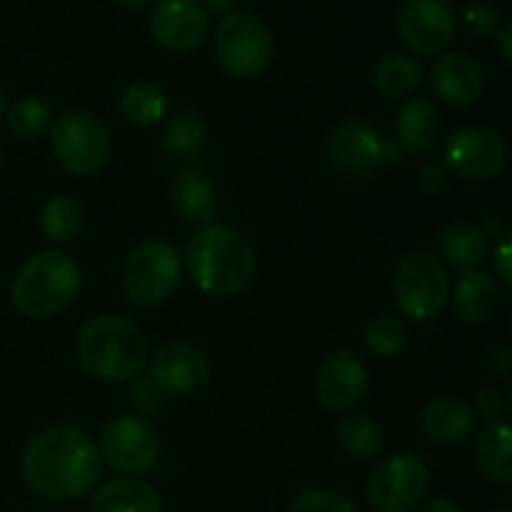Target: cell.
I'll return each instance as SVG.
<instances>
[{
  "label": "cell",
  "mask_w": 512,
  "mask_h": 512,
  "mask_svg": "<svg viewBox=\"0 0 512 512\" xmlns=\"http://www.w3.org/2000/svg\"><path fill=\"white\" fill-rule=\"evenodd\" d=\"M328 158L338 173L348 175V178H360V175H368L375 165L400 163L403 145L395 140H385L368 123L348 120L330 133Z\"/></svg>",
  "instance_id": "30bf717a"
},
{
  "label": "cell",
  "mask_w": 512,
  "mask_h": 512,
  "mask_svg": "<svg viewBox=\"0 0 512 512\" xmlns=\"http://www.w3.org/2000/svg\"><path fill=\"white\" fill-rule=\"evenodd\" d=\"M498 298L500 290L495 278H490L483 270H465V275L455 285L453 308L465 323H485L498 308Z\"/></svg>",
  "instance_id": "44dd1931"
},
{
  "label": "cell",
  "mask_w": 512,
  "mask_h": 512,
  "mask_svg": "<svg viewBox=\"0 0 512 512\" xmlns=\"http://www.w3.org/2000/svg\"><path fill=\"white\" fill-rule=\"evenodd\" d=\"M475 463L480 473L493 483H512V425L493 423L485 425L475 440Z\"/></svg>",
  "instance_id": "7402d4cb"
},
{
  "label": "cell",
  "mask_w": 512,
  "mask_h": 512,
  "mask_svg": "<svg viewBox=\"0 0 512 512\" xmlns=\"http://www.w3.org/2000/svg\"><path fill=\"white\" fill-rule=\"evenodd\" d=\"M415 512H463L458 508V503H453L450 498H428L418 505Z\"/></svg>",
  "instance_id": "f35d334b"
},
{
  "label": "cell",
  "mask_w": 512,
  "mask_h": 512,
  "mask_svg": "<svg viewBox=\"0 0 512 512\" xmlns=\"http://www.w3.org/2000/svg\"><path fill=\"white\" fill-rule=\"evenodd\" d=\"M288 512H360V510L353 500L335 493V490L310 488V490H303V493L290 503Z\"/></svg>",
  "instance_id": "1f68e13d"
},
{
  "label": "cell",
  "mask_w": 512,
  "mask_h": 512,
  "mask_svg": "<svg viewBox=\"0 0 512 512\" xmlns=\"http://www.w3.org/2000/svg\"><path fill=\"white\" fill-rule=\"evenodd\" d=\"M80 365L105 383L133 380L148 363V340L123 315H95L75 340Z\"/></svg>",
  "instance_id": "3957f363"
},
{
  "label": "cell",
  "mask_w": 512,
  "mask_h": 512,
  "mask_svg": "<svg viewBox=\"0 0 512 512\" xmlns=\"http://www.w3.org/2000/svg\"><path fill=\"white\" fill-rule=\"evenodd\" d=\"M205 135L208 128L203 118L195 110H180L165 123L163 145L175 155H193L205 143Z\"/></svg>",
  "instance_id": "4dcf8cb0"
},
{
  "label": "cell",
  "mask_w": 512,
  "mask_h": 512,
  "mask_svg": "<svg viewBox=\"0 0 512 512\" xmlns=\"http://www.w3.org/2000/svg\"><path fill=\"white\" fill-rule=\"evenodd\" d=\"M0 160H3V155H0Z\"/></svg>",
  "instance_id": "bcb514c9"
},
{
  "label": "cell",
  "mask_w": 512,
  "mask_h": 512,
  "mask_svg": "<svg viewBox=\"0 0 512 512\" xmlns=\"http://www.w3.org/2000/svg\"><path fill=\"white\" fill-rule=\"evenodd\" d=\"M338 438L355 458H375L383 448V430L370 415L350 413L340 420Z\"/></svg>",
  "instance_id": "83f0119b"
},
{
  "label": "cell",
  "mask_w": 512,
  "mask_h": 512,
  "mask_svg": "<svg viewBox=\"0 0 512 512\" xmlns=\"http://www.w3.org/2000/svg\"><path fill=\"white\" fill-rule=\"evenodd\" d=\"M418 188L428 195H440L448 188V168L440 163H428L418 173Z\"/></svg>",
  "instance_id": "836d02e7"
},
{
  "label": "cell",
  "mask_w": 512,
  "mask_h": 512,
  "mask_svg": "<svg viewBox=\"0 0 512 512\" xmlns=\"http://www.w3.org/2000/svg\"><path fill=\"white\" fill-rule=\"evenodd\" d=\"M445 168L465 180H485L500 173L508 160V145L503 135L490 128L455 130L445 140Z\"/></svg>",
  "instance_id": "4fadbf2b"
},
{
  "label": "cell",
  "mask_w": 512,
  "mask_h": 512,
  "mask_svg": "<svg viewBox=\"0 0 512 512\" xmlns=\"http://www.w3.org/2000/svg\"><path fill=\"white\" fill-rule=\"evenodd\" d=\"M493 512H512V510H493Z\"/></svg>",
  "instance_id": "f6af8a7d"
},
{
  "label": "cell",
  "mask_w": 512,
  "mask_h": 512,
  "mask_svg": "<svg viewBox=\"0 0 512 512\" xmlns=\"http://www.w3.org/2000/svg\"><path fill=\"white\" fill-rule=\"evenodd\" d=\"M103 473L93 438L75 425H50L25 445L20 475L45 500H75L90 493Z\"/></svg>",
  "instance_id": "6da1fadb"
},
{
  "label": "cell",
  "mask_w": 512,
  "mask_h": 512,
  "mask_svg": "<svg viewBox=\"0 0 512 512\" xmlns=\"http://www.w3.org/2000/svg\"><path fill=\"white\" fill-rule=\"evenodd\" d=\"M368 390V370L350 350H338L315 373V398L330 413H350Z\"/></svg>",
  "instance_id": "9a60e30c"
},
{
  "label": "cell",
  "mask_w": 512,
  "mask_h": 512,
  "mask_svg": "<svg viewBox=\"0 0 512 512\" xmlns=\"http://www.w3.org/2000/svg\"><path fill=\"white\" fill-rule=\"evenodd\" d=\"M483 68L478 60L465 50H450L438 58L433 65V88L438 98H443L448 105L465 108L473 105L483 93Z\"/></svg>",
  "instance_id": "e0dca14e"
},
{
  "label": "cell",
  "mask_w": 512,
  "mask_h": 512,
  "mask_svg": "<svg viewBox=\"0 0 512 512\" xmlns=\"http://www.w3.org/2000/svg\"><path fill=\"white\" fill-rule=\"evenodd\" d=\"M170 203L188 223H208L215 210V188L198 168H183L170 180Z\"/></svg>",
  "instance_id": "d6986e66"
},
{
  "label": "cell",
  "mask_w": 512,
  "mask_h": 512,
  "mask_svg": "<svg viewBox=\"0 0 512 512\" xmlns=\"http://www.w3.org/2000/svg\"><path fill=\"white\" fill-rule=\"evenodd\" d=\"M50 148L68 173L93 175L108 158L110 133L98 115L73 110L53 120Z\"/></svg>",
  "instance_id": "52a82bcc"
},
{
  "label": "cell",
  "mask_w": 512,
  "mask_h": 512,
  "mask_svg": "<svg viewBox=\"0 0 512 512\" xmlns=\"http://www.w3.org/2000/svg\"><path fill=\"white\" fill-rule=\"evenodd\" d=\"M180 258L165 240H148L130 253L123 268V290L130 303L155 308L178 288Z\"/></svg>",
  "instance_id": "ba28073f"
},
{
  "label": "cell",
  "mask_w": 512,
  "mask_h": 512,
  "mask_svg": "<svg viewBox=\"0 0 512 512\" xmlns=\"http://www.w3.org/2000/svg\"><path fill=\"white\" fill-rule=\"evenodd\" d=\"M485 368L493 375H508L512 373V348L508 345H495L485 355Z\"/></svg>",
  "instance_id": "74e56055"
},
{
  "label": "cell",
  "mask_w": 512,
  "mask_h": 512,
  "mask_svg": "<svg viewBox=\"0 0 512 512\" xmlns=\"http://www.w3.org/2000/svg\"><path fill=\"white\" fill-rule=\"evenodd\" d=\"M185 265L193 283L213 298H230L250 285L255 278L253 245L233 228L203 223L185 248Z\"/></svg>",
  "instance_id": "7a4b0ae2"
},
{
  "label": "cell",
  "mask_w": 512,
  "mask_h": 512,
  "mask_svg": "<svg viewBox=\"0 0 512 512\" xmlns=\"http://www.w3.org/2000/svg\"><path fill=\"white\" fill-rule=\"evenodd\" d=\"M505 405H508V410L512 413V383H510V388H508V395H505Z\"/></svg>",
  "instance_id": "7bdbcfd3"
},
{
  "label": "cell",
  "mask_w": 512,
  "mask_h": 512,
  "mask_svg": "<svg viewBox=\"0 0 512 512\" xmlns=\"http://www.w3.org/2000/svg\"><path fill=\"white\" fill-rule=\"evenodd\" d=\"M498 45H500V53H503V58L512 65V20L505 25V28H500Z\"/></svg>",
  "instance_id": "ab89813d"
},
{
  "label": "cell",
  "mask_w": 512,
  "mask_h": 512,
  "mask_svg": "<svg viewBox=\"0 0 512 512\" xmlns=\"http://www.w3.org/2000/svg\"><path fill=\"white\" fill-rule=\"evenodd\" d=\"M85 205L73 195H55L43 205L40 213V230L50 243H73L85 228Z\"/></svg>",
  "instance_id": "d4e9b609"
},
{
  "label": "cell",
  "mask_w": 512,
  "mask_h": 512,
  "mask_svg": "<svg viewBox=\"0 0 512 512\" xmlns=\"http://www.w3.org/2000/svg\"><path fill=\"white\" fill-rule=\"evenodd\" d=\"M425 435L433 443L443 445H460L473 435L475 430V413L468 403L458 398H440L433 400L428 408L423 410Z\"/></svg>",
  "instance_id": "ac0fdd59"
},
{
  "label": "cell",
  "mask_w": 512,
  "mask_h": 512,
  "mask_svg": "<svg viewBox=\"0 0 512 512\" xmlns=\"http://www.w3.org/2000/svg\"><path fill=\"white\" fill-rule=\"evenodd\" d=\"M408 340V325L400 318H393V315H380V318H373L365 325L363 343L368 348V353L375 355V358H395L398 353H403Z\"/></svg>",
  "instance_id": "f546056e"
},
{
  "label": "cell",
  "mask_w": 512,
  "mask_h": 512,
  "mask_svg": "<svg viewBox=\"0 0 512 512\" xmlns=\"http://www.w3.org/2000/svg\"><path fill=\"white\" fill-rule=\"evenodd\" d=\"M405 48L418 55H438L453 43L455 13L448 0H405L395 15Z\"/></svg>",
  "instance_id": "7c38bea8"
},
{
  "label": "cell",
  "mask_w": 512,
  "mask_h": 512,
  "mask_svg": "<svg viewBox=\"0 0 512 512\" xmlns=\"http://www.w3.org/2000/svg\"><path fill=\"white\" fill-rule=\"evenodd\" d=\"M3 113H5V93L0 90V118H3Z\"/></svg>",
  "instance_id": "ee69618b"
},
{
  "label": "cell",
  "mask_w": 512,
  "mask_h": 512,
  "mask_svg": "<svg viewBox=\"0 0 512 512\" xmlns=\"http://www.w3.org/2000/svg\"><path fill=\"white\" fill-rule=\"evenodd\" d=\"M240 0H203V8L215 10V13H230Z\"/></svg>",
  "instance_id": "60d3db41"
},
{
  "label": "cell",
  "mask_w": 512,
  "mask_h": 512,
  "mask_svg": "<svg viewBox=\"0 0 512 512\" xmlns=\"http://www.w3.org/2000/svg\"><path fill=\"white\" fill-rule=\"evenodd\" d=\"M395 130L403 148L420 153L435 143L440 133V113L428 98H408L395 118Z\"/></svg>",
  "instance_id": "603a6c76"
},
{
  "label": "cell",
  "mask_w": 512,
  "mask_h": 512,
  "mask_svg": "<svg viewBox=\"0 0 512 512\" xmlns=\"http://www.w3.org/2000/svg\"><path fill=\"white\" fill-rule=\"evenodd\" d=\"M80 293V270L63 250H40L30 255L10 285V303L33 320L53 318L75 303Z\"/></svg>",
  "instance_id": "277c9868"
},
{
  "label": "cell",
  "mask_w": 512,
  "mask_h": 512,
  "mask_svg": "<svg viewBox=\"0 0 512 512\" xmlns=\"http://www.w3.org/2000/svg\"><path fill=\"white\" fill-rule=\"evenodd\" d=\"M168 110V95L160 85L150 83V80H135L120 95V113L128 123L148 128L158 120L165 118Z\"/></svg>",
  "instance_id": "484cf974"
},
{
  "label": "cell",
  "mask_w": 512,
  "mask_h": 512,
  "mask_svg": "<svg viewBox=\"0 0 512 512\" xmlns=\"http://www.w3.org/2000/svg\"><path fill=\"white\" fill-rule=\"evenodd\" d=\"M133 403L143 410H158L163 405V390L153 383V380H143V383L133 385Z\"/></svg>",
  "instance_id": "8d00e7d4"
},
{
  "label": "cell",
  "mask_w": 512,
  "mask_h": 512,
  "mask_svg": "<svg viewBox=\"0 0 512 512\" xmlns=\"http://www.w3.org/2000/svg\"><path fill=\"white\" fill-rule=\"evenodd\" d=\"M428 465L413 453L385 458L370 473L368 500L378 512H410L428 490Z\"/></svg>",
  "instance_id": "8fae6325"
},
{
  "label": "cell",
  "mask_w": 512,
  "mask_h": 512,
  "mask_svg": "<svg viewBox=\"0 0 512 512\" xmlns=\"http://www.w3.org/2000/svg\"><path fill=\"white\" fill-rule=\"evenodd\" d=\"M438 250L453 268L473 270L485 258L488 238L483 228L470 220H453L438 233Z\"/></svg>",
  "instance_id": "cb8c5ba5"
},
{
  "label": "cell",
  "mask_w": 512,
  "mask_h": 512,
  "mask_svg": "<svg viewBox=\"0 0 512 512\" xmlns=\"http://www.w3.org/2000/svg\"><path fill=\"white\" fill-rule=\"evenodd\" d=\"M208 30V10L200 0H158L150 13V33L170 53L200 48Z\"/></svg>",
  "instance_id": "5bb4252c"
},
{
  "label": "cell",
  "mask_w": 512,
  "mask_h": 512,
  "mask_svg": "<svg viewBox=\"0 0 512 512\" xmlns=\"http://www.w3.org/2000/svg\"><path fill=\"white\" fill-rule=\"evenodd\" d=\"M5 123L10 133L18 138H35L53 123V105L35 95H25L5 110Z\"/></svg>",
  "instance_id": "f1b7e54d"
},
{
  "label": "cell",
  "mask_w": 512,
  "mask_h": 512,
  "mask_svg": "<svg viewBox=\"0 0 512 512\" xmlns=\"http://www.w3.org/2000/svg\"><path fill=\"white\" fill-rule=\"evenodd\" d=\"M98 450L100 458L118 473L143 475L158 463V430L143 415H120L105 425Z\"/></svg>",
  "instance_id": "9c48e42d"
},
{
  "label": "cell",
  "mask_w": 512,
  "mask_h": 512,
  "mask_svg": "<svg viewBox=\"0 0 512 512\" xmlns=\"http://www.w3.org/2000/svg\"><path fill=\"white\" fill-rule=\"evenodd\" d=\"M113 3L120 5V8H125V10H140V8H145V5L153 3V0H113Z\"/></svg>",
  "instance_id": "b9f144b4"
},
{
  "label": "cell",
  "mask_w": 512,
  "mask_h": 512,
  "mask_svg": "<svg viewBox=\"0 0 512 512\" xmlns=\"http://www.w3.org/2000/svg\"><path fill=\"white\" fill-rule=\"evenodd\" d=\"M90 512H163L158 493L135 478H115L95 490Z\"/></svg>",
  "instance_id": "ffe728a7"
},
{
  "label": "cell",
  "mask_w": 512,
  "mask_h": 512,
  "mask_svg": "<svg viewBox=\"0 0 512 512\" xmlns=\"http://www.w3.org/2000/svg\"><path fill=\"white\" fill-rule=\"evenodd\" d=\"M505 408H508V405H505V395L498 393V390H493V388L480 390L478 398H475V410H478L483 418H488L490 423H493V420H498L500 415L505 413Z\"/></svg>",
  "instance_id": "d590c367"
},
{
  "label": "cell",
  "mask_w": 512,
  "mask_h": 512,
  "mask_svg": "<svg viewBox=\"0 0 512 512\" xmlns=\"http://www.w3.org/2000/svg\"><path fill=\"white\" fill-rule=\"evenodd\" d=\"M493 268L495 275H498L508 288H512V233L503 235V238L498 240V245H495Z\"/></svg>",
  "instance_id": "e575fe53"
},
{
  "label": "cell",
  "mask_w": 512,
  "mask_h": 512,
  "mask_svg": "<svg viewBox=\"0 0 512 512\" xmlns=\"http://www.w3.org/2000/svg\"><path fill=\"white\" fill-rule=\"evenodd\" d=\"M395 305L405 318L428 323L450 298V280L438 258L423 250L403 255L393 275Z\"/></svg>",
  "instance_id": "8992f818"
},
{
  "label": "cell",
  "mask_w": 512,
  "mask_h": 512,
  "mask_svg": "<svg viewBox=\"0 0 512 512\" xmlns=\"http://www.w3.org/2000/svg\"><path fill=\"white\" fill-rule=\"evenodd\" d=\"M423 80V70L413 55L393 53L385 55L373 73V85L385 98H405L413 93Z\"/></svg>",
  "instance_id": "4316f807"
},
{
  "label": "cell",
  "mask_w": 512,
  "mask_h": 512,
  "mask_svg": "<svg viewBox=\"0 0 512 512\" xmlns=\"http://www.w3.org/2000/svg\"><path fill=\"white\" fill-rule=\"evenodd\" d=\"M275 40L268 25L253 13H228L215 30V58L238 80L255 78L273 63Z\"/></svg>",
  "instance_id": "5b68a950"
},
{
  "label": "cell",
  "mask_w": 512,
  "mask_h": 512,
  "mask_svg": "<svg viewBox=\"0 0 512 512\" xmlns=\"http://www.w3.org/2000/svg\"><path fill=\"white\" fill-rule=\"evenodd\" d=\"M463 20L470 33H475L478 38H490V35L500 33L498 8L493 3H485V0H475V3L465 5Z\"/></svg>",
  "instance_id": "d6a6232c"
},
{
  "label": "cell",
  "mask_w": 512,
  "mask_h": 512,
  "mask_svg": "<svg viewBox=\"0 0 512 512\" xmlns=\"http://www.w3.org/2000/svg\"><path fill=\"white\" fill-rule=\"evenodd\" d=\"M210 363L200 348L190 343H173L150 358V380L163 393L185 395L208 380Z\"/></svg>",
  "instance_id": "2e32d148"
}]
</instances>
